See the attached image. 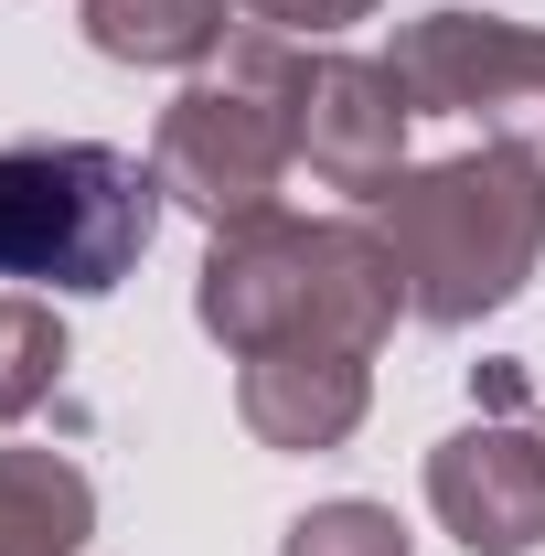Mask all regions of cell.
<instances>
[{
	"mask_svg": "<svg viewBox=\"0 0 545 556\" xmlns=\"http://www.w3.org/2000/svg\"><path fill=\"white\" fill-rule=\"evenodd\" d=\"M289 33H236L225 43V75H193L172 108H161V129H150V172H161V193L193 214V225H257L278 214L289 193V161H300V139H289Z\"/></svg>",
	"mask_w": 545,
	"mask_h": 556,
	"instance_id": "obj_4",
	"label": "cell"
},
{
	"mask_svg": "<svg viewBox=\"0 0 545 556\" xmlns=\"http://www.w3.org/2000/svg\"><path fill=\"white\" fill-rule=\"evenodd\" d=\"M161 172L107 139H11L0 150V278L97 300L161 236Z\"/></svg>",
	"mask_w": 545,
	"mask_h": 556,
	"instance_id": "obj_3",
	"label": "cell"
},
{
	"mask_svg": "<svg viewBox=\"0 0 545 556\" xmlns=\"http://www.w3.org/2000/svg\"><path fill=\"white\" fill-rule=\"evenodd\" d=\"M375 236L407 268V311L439 332H471L503 300H524L545 268V150L481 139L449 161H407L396 193L375 204Z\"/></svg>",
	"mask_w": 545,
	"mask_h": 556,
	"instance_id": "obj_2",
	"label": "cell"
},
{
	"mask_svg": "<svg viewBox=\"0 0 545 556\" xmlns=\"http://www.w3.org/2000/svg\"><path fill=\"white\" fill-rule=\"evenodd\" d=\"M65 364H75V353H65V321H54L43 300L11 289V300H0V428L43 407V396L65 386Z\"/></svg>",
	"mask_w": 545,
	"mask_h": 556,
	"instance_id": "obj_11",
	"label": "cell"
},
{
	"mask_svg": "<svg viewBox=\"0 0 545 556\" xmlns=\"http://www.w3.org/2000/svg\"><path fill=\"white\" fill-rule=\"evenodd\" d=\"M407 311V268L375 225L353 214H257V225H225L204 247L193 278V321L236 353H278V343H332V353H385Z\"/></svg>",
	"mask_w": 545,
	"mask_h": 556,
	"instance_id": "obj_1",
	"label": "cell"
},
{
	"mask_svg": "<svg viewBox=\"0 0 545 556\" xmlns=\"http://www.w3.org/2000/svg\"><path fill=\"white\" fill-rule=\"evenodd\" d=\"M97 482L65 450H0V556H86Z\"/></svg>",
	"mask_w": 545,
	"mask_h": 556,
	"instance_id": "obj_9",
	"label": "cell"
},
{
	"mask_svg": "<svg viewBox=\"0 0 545 556\" xmlns=\"http://www.w3.org/2000/svg\"><path fill=\"white\" fill-rule=\"evenodd\" d=\"M407 86L375 54H289V139L310 161V182L385 204L407 172Z\"/></svg>",
	"mask_w": 545,
	"mask_h": 556,
	"instance_id": "obj_5",
	"label": "cell"
},
{
	"mask_svg": "<svg viewBox=\"0 0 545 556\" xmlns=\"http://www.w3.org/2000/svg\"><path fill=\"white\" fill-rule=\"evenodd\" d=\"M278 556H417V546H407V525H396L385 503H353V492H342V503H310V514L278 535Z\"/></svg>",
	"mask_w": 545,
	"mask_h": 556,
	"instance_id": "obj_12",
	"label": "cell"
},
{
	"mask_svg": "<svg viewBox=\"0 0 545 556\" xmlns=\"http://www.w3.org/2000/svg\"><path fill=\"white\" fill-rule=\"evenodd\" d=\"M375 407V353H332V343H278V353H246L236 364V417L257 450H300L321 460L342 450Z\"/></svg>",
	"mask_w": 545,
	"mask_h": 556,
	"instance_id": "obj_8",
	"label": "cell"
},
{
	"mask_svg": "<svg viewBox=\"0 0 545 556\" xmlns=\"http://www.w3.org/2000/svg\"><path fill=\"white\" fill-rule=\"evenodd\" d=\"M428 514L471 556H535L545 546V439L514 417H481L428 450Z\"/></svg>",
	"mask_w": 545,
	"mask_h": 556,
	"instance_id": "obj_7",
	"label": "cell"
},
{
	"mask_svg": "<svg viewBox=\"0 0 545 556\" xmlns=\"http://www.w3.org/2000/svg\"><path fill=\"white\" fill-rule=\"evenodd\" d=\"M471 386H481V407H492V417H503V407H514V396H524V375H514V364H481Z\"/></svg>",
	"mask_w": 545,
	"mask_h": 556,
	"instance_id": "obj_14",
	"label": "cell"
},
{
	"mask_svg": "<svg viewBox=\"0 0 545 556\" xmlns=\"http://www.w3.org/2000/svg\"><path fill=\"white\" fill-rule=\"evenodd\" d=\"M236 11L257 33H289V43L300 33H342V22H375V0H236Z\"/></svg>",
	"mask_w": 545,
	"mask_h": 556,
	"instance_id": "obj_13",
	"label": "cell"
},
{
	"mask_svg": "<svg viewBox=\"0 0 545 556\" xmlns=\"http://www.w3.org/2000/svg\"><path fill=\"white\" fill-rule=\"evenodd\" d=\"M225 0H86V43L107 65H214L225 54Z\"/></svg>",
	"mask_w": 545,
	"mask_h": 556,
	"instance_id": "obj_10",
	"label": "cell"
},
{
	"mask_svg": "<svg viewBox=\"0 0 545 556\" xmlns=\"http://www.w3.org/2000/svg\"><path fill=\"white\" fill-rule=\"evenodd\" d=\"M385 75L407 86L417 118H503V108L545 97V22H514V11H417V22H396Z\"/></svg>",
	"mask_w": 545,
	"mask_h": 556,
	"instance_id": "obj_6",
	"label": "cell"
}]
</instances>
